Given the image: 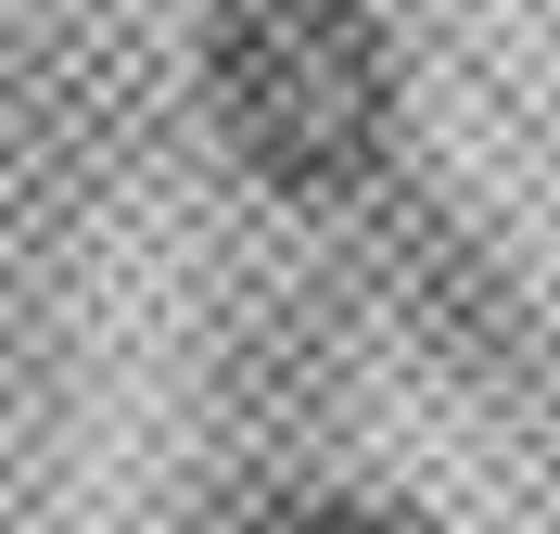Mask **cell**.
Segmentation results:
<instances>
[{"mask_svg":"<svg viewBox=\"0 0 560 534\" xmlns=\"http://www.w3.org/2000/svg\"><path fill=\"white\" fill-rule=\"evenodd\" d=\"M191 90L230 166L280 204H357L408 141V64L370 0H205Z\"/></svg>","mask_w":560,"mask_h":534,"instance_id":"obj_1","label":"cell"},{"mask_svg":"<svg viewBox=\"0 0 560 534\" xmlns=\"http://www.w3.org/2000/svg\"><path fill=\"white\" fill-rule=\"evenodd\" d=\"M255 534H433V522L395 509V497H345V484H331V497H280Z\"/></svg>","mask_w":560,"mask_h":534,"instance_id":"obj_2","label":"cell"}]
</instances>
